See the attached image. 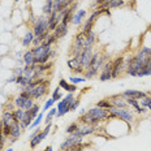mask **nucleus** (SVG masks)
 Returning a JSON list of instances; mask_svg holds the SVG:
<instances>
[{
  "label": "nucleus",
  "instance_id": "obj_1",
  "mask_svg": "<svg viewBox=\"0 0 151 151\" xmlns=\"http://www.w3.org/2000/svg\"><path fill=\"white\" fill-rule=\"evenodd\" d=\"M109 113L113 116V119H119V120L128 122V124L133 125L136 122V112L128 107V108H117V107H112L109 109Z\"/></svg>",
  "mask_w": 151,
  "mask_h": 151
},
{
  "label": "nucleus",
  "instance_id": "obj_2",
  "mask_svg": "<svg viewBox=\"0 0 151 151\" xmlns=\"http://www.w3.org/2000/svg\"><path fill=\"white\" fill-rule=\"evenodd\" d=\"M31 51L34 53V58H35V63L37 64H45V63L51 61L50 60V53H51L52 46L47 45V43H42L38 47H30Z\"/></svg>",
  "mask_w": 151,
  "mask_h": 151
},
{
  "label": "nucleus",
  "instance_id": "obj_3",
  "mask_svg": "<svg viewBox=\"0 0 151 151\" xmlns=\"http://www.w3.org/2000/svg\"><path fill=\"white\" fill-rule=\"evenodd\" d=\"M83 48H85V34L80 30L74 35L73 42H72V45H70V48H69V58L78 56L83 51Z\"/></svg>",
  "mask_w": 151,
  "mask_h": 151
},
{
  "label": "nucleus",
  "instance_id": "obj_4",
  "mask_svg": "<svg viewBox=\"0 0 151 151\" xmlns=\"http://www.w3.org/2000/svg\"><path fill=\"white\" fill-rule=\"evenodd\" d=\"M111 63H112V80L120 77L121 74H125L127 64H125L124 55H119V56H116V58H113Z\"/></svg>",
  "mask_w": 151,
  "mask_h": 151
},
{
  "label": "nucleus",
  "instance_id": "obj_5",
  "mask_svg": "<svg viewBox=\"0 0 151 151\" xmlns=\"http://www.w3.org/2000/svg\"><path fill=\"white\" fill-rule=\"evenodd\" d=\"M31 30H33V33H34V37H40L45 33H47V31H50V29H48V16H45V14L38 16L35 24L31 26Z\"/></svg>",
  "mask_w": 151,
  "mask_h": 151
},
{
  "label": "nucleus",
  "instance_id": "obj_6",
  "mask_svg": "<svg viewBox=\"0 0 151 151\" xmlns=\"http://www.w3.org/2000/svg\"><path fill=\"white\" fill-rule=\"evenodd\" d=\"M50 83H51V81L47 78L43 83H39V85H37V86H34V89L30 91V96L35 100V102L43 99L50 91Z\"/></svg>",
  "mask_w": 151,
  "mask_h": 151
},
{
  "label": "nucleus",
  "instance_id": "obj_7",
  "mask_svg": "<svg viewBox=\"0 0 151 151\" xmlns=\"http://www.w3.org/2000/svg\"><path fill=\"white\" fill-rule=\"evenodd\" d=\"M83 142H85V138L83 137L77 136L76 133L69 134V136H67V138H65V139L61 142L59 151H68L69 149H72V147H74V146H78V145H81Z\"/></svg>",
  "mask_w": 151,
  "mask_h": 151
},
{
  "label": "nucleus",
  "instance_id": "obj_8",
  "mask_svg": "<svg viewBox=\"0 0 151 151\" xmlns=\"http://www.w3.org/2000/svg\"><path fill=\"white\" fill-rule=\"evenodd\" d=\"M86 115L91 119H95V120L103 122H107L108 121V116H109V111L108 109H104V108H100V107H93V108L87 109L86 111Z\"/></svg>",
  "mask_w": 151,
  "mask_h": 151
},
{
  "label": "nucleus",
  "instance_id": "obj_9",
  "mask_svg": "<svg viewBox=\"0 0 151 151\" xmlns=\"http://www.w3.org/2000/svg\"><path fill=\"white\" fill-rule=\"evenodd\" d=\"M13 102H14V104H16V107H17V108L25 109V111L30 109L31 107H33V106L37 103L33 98H24V96H21L20 94H18V95L13 99Z\"/></svg>",
  "mask_w": 151,
  "mask_h": 151
},
{
  "label": "nucleus",
  "instance_id": "obj_10",
  "mask_svg": "<svg viewBox=\"0 0 151 151\" xmlns=\"http://www.w3.org/2000/svg\"><path fill=\"white\" fill-rule=\"evenodd\" d=\"M95 48H85L82 52L78 55V59H80L81 67H82L85 70L90 68V63H91V58H93V53Z\"/></svg>",
  "mask_w": 151,
  "mask_h": 151
},
{
  "label": "nucleus",
  "instance_id": "obj_11",
  "mask_svg": "<svg viewBox=\"0 0 151 151\" xmlns=\"http://www.w3.org/2000/svg\"><path fill=\"white\" fill-rule=\"evenodd\" d=\"M134 55H136V58L139 60V63L142 65L149 64V63L151 61V47L142 46L139 48V51H138L137 53H134Z\"/></svg>",
  "mask_w": 151,
  "mask_h": 151
},
{
  "label": "nucleus",
  "instance_id": "obj_12",
  "mask_svg": "<svg viewBox=\"0 0 151 151\" xmlns=\"http://www.w3.org/2000/svg\"><path fill=\"white\" fill-rule=\"evenodd\" d=\"M98 78L100 82H106V81L112 80V63H111V60H108L104 64V67L99 72Z\"/></svg>",
  "mask_w": 151,
  "mask_h": 151
},
{
  "label": "nucleus",
  "instance_id": "obj_13",
  "mask_svg": "<svg viewBox=\"0 0 151 151\" xmlns=\"http://www.w3.org/2000/svg\"><path fill=\"white\" fill-rule=\"evenodd\" d=\"M98 132V127H94V125H87V124H80V128L76 132V134L80 137H87L91 134H96Z\"/></svg>",
  "mask_w": 151,
  "mask_h": 151
},
{
  "label": "nucleus",
  "instance_id": "obj_14",
  "mask_svg": "<svg viewBox=\"0 0 151 151\" xmlns=\"http://www.w3.org/2000/svg\"><path fill=\"white\" fill-rule=\"evenodd\" d=\"M147 91H141V90H133V89H128L125 91L121 93V96L124 99L127 98H133V99H137V100H141L143 99L145 96H147Z\"/></svg>",
  "mask_w": 151,
  "mask_h": 151
},
{
  "label": "nucleus",
  "instance_id": "obj_15",
  "mask_svg": "<svg viewBox=\"0 0 151 151\" xmlns=\"http://www.w3.org/2000/svg\"><path fill=\"white\" fill-rule=\"evenodd\" d=\"M87 11L86 9H78L73 13V17H72L70 24L74 25V26H80V25L83 24V21L87 18Z\"/></svg>",
  "mask_w": 151,
  "mask_h": 151
},
{
  "label": "nucleus",
  "instance_id": "obj_16",
  "mask_svg": "<svg viewBox=\"0 0 151 151\" xmlns=\"http://www.w3.org/2000/svg\"><path fill=\"white\" fill-rule=\"evenodd\" d=\"M95 45H96V33L93 29L87 34H85V48H95Z\"/></svg>",
  "mask_w": 151,
  "mask_h": 151
},
{
  "label": "nucleus",
  "instance_id": "obj_17",
  "mask_svg": "<svg viewBox=\"0 0 151 151\" xmlns=\"http://www.w3.org/2000/svg\"><path fill=\"white\" fill-rule=\"evenodd\" d=\"M109 100H111L112 106L113 107H117V108H128V103L127 100L121 96V94H116V95H112V96H108Z\"/></svg>",
  "mask_w": 151,
  "mask_h": 151
},
{
  "label": "nucleus",
  "instance_id": "obj_18",
  "mask_svg": "<svg viewBox=\"0 0 151 151\" xmlns=\"http://www.w3.org/2000/svg\"><path fill=\"white\" fill-rule=\"evenodd\" d=\"M59 86L61 87V90H65L67 93H76V91L78 90V86L77 85H73L70 83L69 81H67L65 78H61L60 81H59Z\"/></svg>",
  "mask_w": 151,
  "mask_h": 151
},
{
  "label": "nucleus",
  "instance_id": "obj_19",
  "mask_svg": "<svg viewBox=\"0 0 151 151\" xmlns=\"http://www.w3.org/2000/svg\"><path fill=\"white\" fill-rule=\"evenodd\" d=\"M22 129H21V125L20 122H18L17 120H14L13 122H12L11 125V136H9V138H20L21 136H22Z\"/></svg>",
  "mask_w": 151,
  "mask_h": 151
},
{
  "label": "nucleus",
  "instance_id": "obj_20",
  "mask_svg": "<svg viewBox=\"0 0 151 151\" xmlns=\"http://www.w3.org/2000/svg\"><path fill=\"white\" fill-rule=\"evenodd\" d=\"M33 40H34V33H33V30H27L26 33L24 34L22 40H21V43H22V47H25V48H30L31 45H33Z\"/></svg>",
  "mask_w": 151,
  "mask_h": 151
},
{
  "label": "nucleus",
  "instance_id": "obj_21",
  "mask_svg": "<svg viewBox=\"0 0 151 151\" xmlns=\"http://www.w3.org/2000/svg\"><path fill=\"white\" fill-rule=\"evenodd\" d=\"M68 31H69V29H68V26L67 25H63V24H59L58 26H56V29L52 31L53 33V35H55L58 39H61V38H64L65 35L68 34Z\"/></svg>",
  "mask_w": 151,
  "mask_h": 151
},
{
  "label": "nucleus",
  "instance_id": "obj_22",
  "mask_svg": "<svg viewBox=\"0 0 151 151\" xmlns=\"http://www.w3.org/2000/svg\"><path fill=\"white\" fill-rule=\"evenodd\" d=\"M16 119L13 117V113L9 112V111H3L1 113V117H0V121L3 122V125H5V127H11L12 122H13Z\"/></svg>",
  "mask_w": 151,
  "mask_h": 151
},
{
  "label": "nucleus",
  "instance_id": "obj_23",
  "mask_svg": "<svg viewBox=\"0 0 151 151\" xmlns=\"http://www.w3.org/2000/svg\"><path fill=\"white\" fill-rule=\"evenodd\" d=\"M22 60L25 63V65H34V64H37V63H35V58H34V53H33V51H31V48H27L26 51L24 52Z\"/></svg>",
  "mask_w": 151,
  "mask_h": 151
},
{
  "label": "nucleus",
  "instance_id": "obj_24",
  "mask_svg": "<svg viewBox=\"0 0 151 151\" xmlns=\"http://www.w3.org/2000/svg\"><path fill=\"white\" fill-rule=\"evenodd\" d=\"M45 139H46V137L43 136V133H42V132H40V133H38L37 136H34V137H33V138H31V139L29 141L30 149H33V150H34V149H35V147L39 146V145L42 143Z\"/></svg>",
  "mask_w": 151,
  "mask_h": 151
},
{
  "label": "nucleus",
  "instance_id": "obj_25",
  "mask_svg": "<svg viewBox=\"0 0 151 151\" xmlns=\"http://www.w3.org/2000/svg\"><path fill=\"white\" fill-rule=\"evenodd\" d=\"M109 60V56L108 55H107V53H100V56H99V59H98V61H96L95 63V65H94V69H96V70H98V72H100V70H102V68L103 67H104V64H106V63L107 61H108Z\"/></svg>",
  "mask_w": 151,
  "mask_h": 151
},
{
  "label": "nucleus",
  "instance_id": "obj_26",
  "mask_svg": "<svg viewBox=\"0 0 151 151\" xmlns=\"http://www.w3.org/2000/svg\"><path fill=\"white\" fill-rule=\"evenodd\" d=\"M53 11V0H45L42 5V14L50 16Z\"/></svg>",
  "mask_w": 151,
  "mask_h": 151
},
{
  "label": "nucleus",
  "instance_id": "obj_27",
  "mask_svg": "<svg viewBox=\"0 0 151 151\" xmlns=\"http://www.w3.org/2000/svg\"><path fill=\"white\" fill-rule=\"evenodd\" d=\"M67 65L69 68V70L73 72L74 69L77 68H82L81 67V63H80V59H78V56H74V58H69L68 61H67Z\"/></svg>",
  "mask_w": 151,
  "mask_h": 151
},
{
  "label": "nucleus",
  "instance_id": "obj_28",
  "mask_svg": "<svg viewBox=\"0 0 151 151\" xmlns=\"http://www.w3.org/2000/svg\"><path fill=\"white\" fill-rule=\"evenodd\" d=\"M12 113H13V117H14L18 122L25 121V120H26V117H27L26 111H25V109H21V108H16Z\"/></svg>",
  "mask_w": 151,
  "mask_h": 151
},
{
  "label": "nucleus",
  "instance_id": "obj_29",
  "mask_svg": "<svg viewBox=\"0 0 151 151\" xmlns=\"http://www.w3.org/2000/svg\"><path fill=\"white\" fill-rule=\"evenodd\" d=\"M125 5H127V1H124V0H108L107 1L108 9H117L125 7Z\"/></svg>",
  "mask_w": 151,
  "mask_h": 151
},
{
  "label": "nucleus",
  "instance_id": "obj_30",
  "mask_svg": "<svg viewBox=\"0 0 151 151\" xmlns=\"http://www.w3.org/2000/svg\"><path fill=\"white\" fill-rule=\"evenodd\" d=\"M56 113H58V108H56V107H52V108L47 112V115L45 117V125L51 124L52 120H53V117H56Z\"/></svg>",
  "mask_w": 151,
  "mask_h": 151
},
{
  "label": "nucleus",
  "instance_id": "obj_31",
  "mask_svg": "<svg viewBox=\"0 0 151 151\" xmlns=\"http://www.w3.org/2000/svg\"><path fill=\"white\" fill-rule=\"evenodd\" d=\"M40 108H42V107H40L39 104H38V103H35V104H34L33 107H31L30 109H27L26 111V113H27V116H29V117H31L34 120V119L37 117L38 116V113L40 112Z\"/></svg>",
  "mask_w": 151,
  "mask_h": 151
},
{
  "label": "nucleus",
  "instance_id": "obj_32",
  "mask_svg": "<svg viewBox=\"0 0 151 151\" xmlns=\"http://www.w3.org/2000/svg\"><path fill=\"white\" fill-rule=\"evenodd\" d=\"M43 115H45V113H43L42 111H40L39 113H38V116H37L35 119H34L33 122H31V124H30V127H29L30 130H34V129L38 128L40 124H42V121H43Z\"/></svg>",
  "mask_w": 151,
  "mask_h": 151
},
{
  "label": "nucleus",
  "instance_id": "obj_33",
  "mask_svg": "<svg viewBox=\"0 0 151 151\" xmlns=\"http://www.w3.org/2000/svg\"><path fill=\"white\" fill-rule=\"evenodd\" d=\"M96 107H100V108H104V109H111L112 108V103H111V100H109V98H103V99H100L99 102H96Z\"/></svg>",
  "mask_w": 151,
  "mask_h": 151
},
{
  "label": "nucleus",
  "instance_id": "obj_34",
  "mask_svg": "<svg viewBox=\"0 0 151 151\" xmlns=\"http://www.w3.org/2000/svg\"><path fill=\"white\" fill-rule=\"evenodd\" d=\"M52 67H53V61H48V63H45V64H38L37 69L39 72H43V73H50Z\"/></svg>",
  "mask_w": 151,
  "mask_h": 151
},
{
  "label": "nucleus",
  "instance_id": "obj_35",
  "mask_svg": "<svg viewBox=\"0 0 151 151\" xmlns=\"http://www.w3.org/2000/svg\"><path fill=\"white\" fill-rule=\"evenodd\" d=\"M98 76H99V72L96 70V69H94V68L86 69V70H85V73H83V77L86 78V80H93V78L98 77Z\"/></svg>",
  "mask_w": 151,
  "mask_h": 151
},
{
  "label": "nucleus",
  "instance_id": "obj_36",
  "mask_svg": "<svg viewBox=\"0 0 151 151\" xmlns=\"http://www.w3.org/2000/svg\"><path fill=\"white\" fill-rule=\"evenodd\" d=\"M53 106H55V102H53V99H52V98H48V99H46L45 104L42 106V108H40V111H42L43 113H45V112H48V111L52 108Z\"/></svg>",
  "mask_w": 151,
  "mask_h": 151
},
{
  "label": "nucleus",
  "instance_id": "obj_37",
  "mask_svg": "<svg viewBox=\"0 0 151 151\" xmlns=\"http://www.w3.org/2000/svg\"><path fill=\"white\" fill-rule=\"evenodd\" d=\"M78 128H80V122L78 121H74V122H72L69 127L65 129V133H67V136H69V134H73L76 133V132L78 130Z\"/></svg>",
  "mask_w": 151,
  "mask_h": 151
},
{
  "label": "nucleus",
  "instance_id": "obj_38",
  "mask_svg": "<svg viewBox=\"0 0 151 151\" xmlns=\"http://www.w3.org/2000/svg\"><path fill=\"white\" fill-rule=\"evenodd\" d=\"M127 100V103H128V106L130 107L133 111H136V109H138L141 107V104H139V100H137V99H133V98H127L125 99Z\"/></svg>",
  "mask_w": 151,
  "mask_h": 151
},
{
  "label": "nucleus",
  "instance_id": "obj_39",
  "mask_svg": "<svg viewBox=\"0 0 151 151\" xmlns=\"http://www.w3.org/2000/svg\"><path fill=\"white\" fill-rule=\"evenodd\" d=\"M86 81L87 80L85 77H78V76H70V77H69V82L73 85H80V83L86 82Z\"/></svg>",
  "mask_w": 151,
  "mask_h": 151
},
{
  "label": "nucleus",
  "instance_id": "obj_40",
  "mask_svg": "<svg viewBox=\"0 0 151 151\" xmlns=\"http://www.w3.org/2000/svg\"><path fill=\"white\" fill-rule=\"evenodd\" d=\"M60 90H61V87H60V86H58V87L55 89V91L52 93V96H51V98L53 99V102H55V103L60 102V100L63 99V94L60 93Z\"/></svg>",
  "mask_w": 151,
  "mask_h": 151
},
{
  "label": "nucleus",
  "instance_id": "obj_41",
  "mask_svg": "<svg viewBox=\"0 0 151 151\" xmlns=\"http://www.w3.org/2000/svg\"><path fill=\"white\" fill-rule=\"evenodd\" d=\"M58 40L59 39L55 35H53V33H51L48 37H47V39L43 43H47V45H50V46H53V45H56V43H58Z\"/></svg>",
  "mask_w": 151,
  "mask_h": 151
},
{
  "label": "nucleus",
  "instance_id": "obj_42",
  "mask_svg": "<svg viewBox=\"0 0 151 151\" xmlns=\"http://www.w3.org/2000/svg\"><path fill=\"white\" fill-rule=\"evenodd\" d=\"M89 146H90L89 142H83V143L78 145V146H74V147H72V149H69L68 151H85V149Z\"/></svg>",
  "mask_w": 151,
  "mask_h": 151
},
{
  "label": "nucleus",
  "instance_id": "obj_43",
  "mask_svg": "<svg viewBox=\"0 0 151 151\" xmlns=\"http://www.w3.org/2000/svg\"><path fill=\"white\" fill-rule=\"evenodd\" d=\"M16 108H17V107H16V104H14V102H13V100H11V102H8L7 104L4 106V111H9V112H13Z\"/></svg>",
  "mask_w": 151,
  "mask_h": 151
},
{
  "label": "nucleus",
  "instance_id": "obj_44",
  "mask_svg": "<svg viewBox=\"0 0 151 151\" xmlns=\"http://www.w3.org/2000/svg\"><path fill=\"white\" fill-rule=\"evenodd\" d=\"M80 103H81L80 98H74V100L70 103V112H72V111H76V109L80 107Z\"/></svg>",
  "mask_w": 151,
  "mask_h": 151
},
{
  "label": "nucleus",
  "instance_id": "obj_45",
  "mask_svg": "<svg viewBox=\"0 0 151 151\" xmlns=\"http://www.w3.org/2000/svg\"><path fill=\"white\" fill-rule=\"evenodd\" d=\"M107 1V0H94V3L91 4V9H98L99 5H102V4H104V3Z\"/></svg>",
  "mask_w": 151,
  "mask_h": 151
},
{
  "label": "nucleus",
  "instance_id": "obj_46",
  "mask_svg": "<svg viewBox=\"0 0 151 151\" xmlns=\"http://www.w3.org/2000/svg\"><path fill=\"white\" fill-rule=\"evenodd\" d=\"M14 76H22L24 74V67H14L13 68V73Z\"/></svg>",
  "mask_w": 151,
  "mask_h": 151
},
{
  "label": "nucleus",
  "instance_id": "obj_47",
  "mask_svg": "<svg viewBox=\"0 0 151 151\" xmlns=\"http://www.w3.org/2000/svg\"><path fill=\"white\" fill-rule=\"evenodd\" d=\"M42 39H40L39 37H34V40H33V45H31V47H38L42 45Z\"/></svg>",
  "mask_w": 151,
  "mask_h": 151
},
{
  "label": "nucleus",
  "instance_id": "obj_48",
  "mask_svg": "<svg viewBox=\"0 0 151 151\" xmlns=\"http://www.w3.org/2000/svg\"><path fill=\"white\" fill-rule=\"evenodd\" d=\"M16 80H17V76H14V74H12L11 77L7 80V82L8 83H16Z\"/></svg>",
  "mask_w": 151,
  "mask_h": 151
},
{
  "label": "nucleus",
  "instance_id": "obj_49",
  "mask_svg": "<svg viewBox=\"0 0 151 151\" xmlns=\"http://www.w3.org/2000/svg\"><path fill=\"white\" fill-rule=\"evenodd\" d=\"M56 55H58V52H56V50H53V48H52L51 53H50V60H51V61L55 60V59H56Z\"/></svg>",
  "mask_w": 151,
  "mask_h": 151
},
{
  "label": "nucleus",
  "instance_id": "obj_50",
  "mask_svg": "<svg viewBox=\"0 0 151 151\" xmlns=\"http://www.w3.org/2000/svg\"><path fill=\"white\" fill-rule=\"evenodd\" d=\"M22 56H24V52H21V51H18L17 53H16V59H17V60H21Z\"/></svg>",
  "mask_w": 151,
  "mask_h": 151
},
{
  "label": "nucleus",
  "instance_id": "obj_51",
  "mask_svg": "<svg viewBox=\"0 0 151 151\" xmlns=\"http://www.w3.org/2000/svg\"><path fill=\"white\" fill-rule=\"evenodd\" d=\"M8 141H9V145H12V143L17 142V138H8Z\"/></svg>",
  "mask_w": 151,
  "mask_h": 151
},
{
  "label": "nucleus",
  "instance_id": "obj_52",
  "mask_svg": "<svg viewBox=\"0 0 151 151\" xmlns=\"http://www.w3.org/2000/svg\"><path fill=\"white\" fill-rule=\"evenodd\" d=\"M43 151H53V147H52V146H47Z\"/></svg>",
  "mask_w": 151,
  "mask_h": 151
},
{
  "label": "nucleus",
  "instance_id": "obj_53",
  "mask_svg": "<svg viewBox=\"0 0 151 151\" xmlns=\"http://www.w3.org/2000/svg\"><path fill=\"white\" fill-rule=\"evenodd\" d=\"M85 113H86V109H85V108L80 109V115H85Z\"/></svg>",
  "mask_w": 151,
  "mask_h": 151
},
{
  "label": "nucleus",
  "instance_id": "obj_54",
  "mask_svg": "<svg viewBox=\"0 0 151 151\" xmlns=\"http://www.w3.org/2000/svg\"><path fill=\"white\" fill-rule=\"evenodd\" d=\"M3 151H14V149H12V147H7V149H4Z\"/></svg>",
  "mask_w": 151,
  "mask_h": 151
},
{
  "label": "nucleus",
  "instance_id": "obj_55",
  "mask_svg": "<svg viewBox=\"0 0 151 151\" xmlns=\"http://www.w3.org/2000/svg\"><path fill=\"white\" fill-rule=\"evenodd\" d=\"M4 149H5V147H4V146H1V145H0V151H3Z\"/></svg>",
  "mask_w": 151,
  "mask_h": 151
},
{
  "label": "nucleus",
  "instance_id": "obj_56",
  "mask_svg": "<svg viewBox=\"0 0 151 151\" xmlns=\"http://www.w3.org/2000/svg\"><path fill=\"white\" fill-rule=\"evenodd\" d=\"M25 1H26V3H31V1H33V0H25Z\"/></svg>",
  "mask_w": 151,
  "mask_h": 151
},
{
  "label": "nucleus",
  "instance_id": "obj_57",
  "mask_svg": "<svg viewBox=\"0 0 151 151\" xmlns=\"http://www.w3.org/2000/svg\"><path fill=\"white\" fill-rule=\"evenodd\" d=\"M21 1V0H14V3H20Z\"/></svg>",
  "mask_w": 151,
  "mask_h": 151
},
{
  "label": "nucleus",
  "instance_id": "obj_58",
  "mask_svg": "<svg viewBox=\"0 0 151 151\" xmlns=\"http://www.w3.org/2000/svg\"><path fill=\"white\" fill-rule=\"evenodd\" d=\"M149 111H150V112H151V107H150V108H149Z\"/></svg>",
  "mask_w": 151,
  "mask_h": 151
},
{
  "label": "nucleus",
  "instance_id": "obj_59",
  "mask_svg": "<svg viewBox=\"0 0 151 151\" xmlns=\"http://www.w3.org/2000/svg\"><path fill=\"white\" fill-rule=\"evenodd\" d=\"M124 1H129V0H124Z\"/></svg>",
  "mask_w": 151,
  "mask_h": 151
}]
</instances>
